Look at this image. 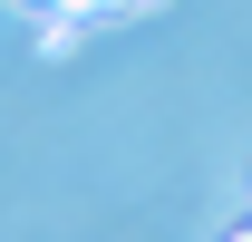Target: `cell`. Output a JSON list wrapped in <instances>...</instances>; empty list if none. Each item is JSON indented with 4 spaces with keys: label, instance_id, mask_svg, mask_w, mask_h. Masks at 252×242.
I'll use <instances>...</instances> for the list:
<instances>
[{
    "label": "cell",
    "instance_id": "cell-1",
    "mask_svg": "<svg viewBox=\"0 0 252 242\" xmlns=\"http://www.w3.org/2000/svg\"><path fill=\"white\" fill-rule=\"evenodd\" d=\"M30 10H78V20H97V0H30Z\"/></svg>",
    "mask_w": 252,
    "mask_h": 242
}]
</instances>
